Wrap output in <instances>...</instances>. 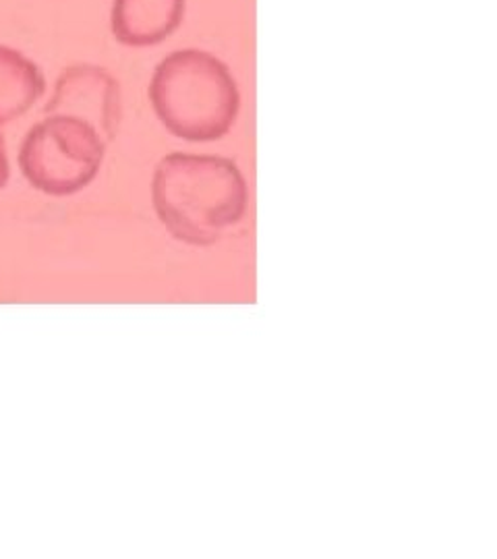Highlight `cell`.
<instances>
[{
  "instance_id": "cell-4",
  "label": "cell",
  "mask_w": 497,
  "mask_h": 559,
  "mask_svg": "<svg viewBox=\"0 0 497 559\" xmlns=\"http://www.w3.org/2000/svg\"><path fill=\"white\" fill-rule=\"evenodd\" d=\"M71 117L90 124L106 145L119 135L122 98L119 81L96 64H73L60 73L44 117Z\"/></svg>"
},
{
  "instance_id": "cell-1",
  "label": "cell",
  "mask_w": 497,
  "mask_h": 559,
  "mask_svg": "<svg viewBox=\"0 0 497 559\" xmlns=\"http://www.w3.org/2000/svg\"><path fill=\"white\" fill-rule=\"evenodd\" d=\"M152 203L175 239L208 247L242 221L249 187L228 158L168 154L156 166Z\"/></svg>"
},
{
  "instance_id": "cell-3",
  "label": "cell",
  "mask_w": 497,
  "mask_h": 559,
  "mask_svg": "<svg viewBox=\"0 0 497 559\" xmlns=\"http://www.w3.org/2000/svg\"><path fill=\"white\" fill-rule=\"evenodd\" d=\"M106 147L98 133L81 120L44 117L21 143V173L42 193L67 198L98 177Z\"/></svg>"
},
{
  "instance_id": "cell-2",
  "label": "cell",
  "mask_w": 497,
  "mask_h": 559,
  "mask_svg": "<svg viewBox=\"0 0 497 559\" xmlns=\"http://www.w3.org/2000/svg\"><path fill=\"white\" fill-rule=\"evenodd\" d=\"M150 102L168 133L203 143L228 135L239 115L240 96L222 60L187 48L159 60L150 83Z\"/></svg>"
},
{
  "instance_id": "cell-7",
  "label": "cell",
  "mask_w": 497,
  "mask_h": 559,
  "mask_svg": "<svg viewBox=\"0 0 497 559\" xmlns=\"http://www.w3.org/2000/svg\"><path fill=\"white\" fill-rule=\"evenodd\" d=\"M9 179H11V166H9V158H7L4 150L0 147V189L7 187Z\"/></svg>"
},
{
  "instance_id": "cell-5",
  "label": "cell",
  "mask_w": 497,
  "mask_h": 559,
  "mask_svg": "<svg viewBox=\"0 0 497 559\" xmlns=\"http://www.w3.org/2000/svg\"><path fill=\"white\" fill-rule=\"evenodd\" d=\"M185 0H115L110 27L115 40L147 48L168 40L185 20Z\"/></svg>"
},
{
  "instance_id": "cell-6",
  "label": "cell",
  "mask_w": 497,
  "mask_h": 559,
  "mask_svg": "<svg viewBox=\"0 0 497 559\" xmlns=\"http://www.w3.org/2000/svg\"><path fill=\"white\" fill-rule=\"evenodd\" d=\"M44 92L40 67L20 50L0 46V127L27 115Z\"/></svg>"
}]
</instances>
